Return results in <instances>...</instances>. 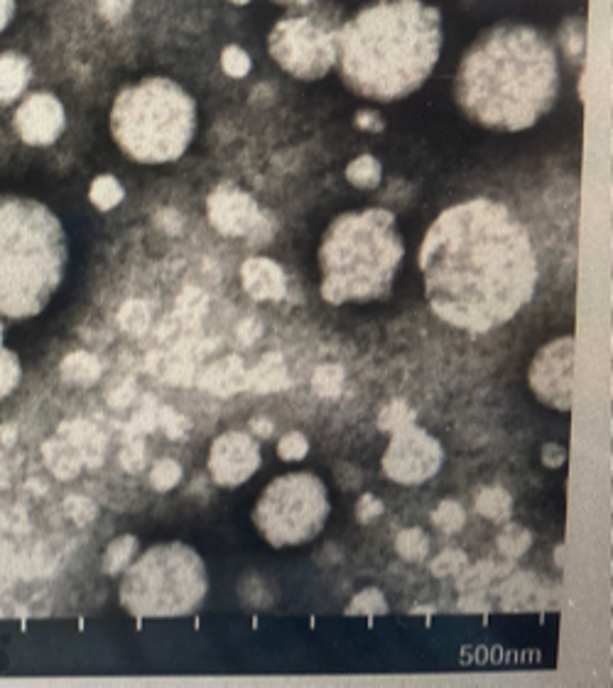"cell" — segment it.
Returning a JSON list of instances; mask_svg holds the SVG:
<instances>
[{
    "label": "cell",
    "instance_id": "8992f818",
    "mask_svg": "<svg viewBox=\"0 0 613 688\" xmlns=\"http://www.w3.org/2000/svg\"><path fill=\"white\" fill-rule=\"evenodd\" d=\"M111 135L141 165L177 162L196 135V101L177 81L147 76L115 96Z\"/></svg>",
    "mask_w": 613,
    "mask_h": 688
},
{
    "label": "cell",
    "instance_id": "7dc6e473",
    "mask_svg": "<svg viewBox=\"0 0 613 688\" xmlns=\"http://www.w3.org/2000/svg\"><path fill=\"white\" fill-rule=\"evenodd\" d=\"M351 473H354V469H339V473H337V478H339V483L344 485V487H349V490H356L358 485H361V475H354L351 478Z\"/></svg>",
    "mask_w": 613,
    "mask_h": 688
},
{
    "label": "cell",
    "instance_id": "b9f144b4",
    "mask_svg": "<svg viewBox=\"0 0 613 688\" xmlns=\"http://www.w3.org/2000/svg\"><path fill=\"white\" fill-rule=\"evenodd\" d=\"M121 463L123 469L129 473H141L143 465H145V451L141 444H131L129 449H123L121 453Z\"/></svg>",
    "mask_w": 613,
    "mask_h": 688
},
{
    "label": "cell",
    "instance_id": "e575fe53",
    "mask_svg": "<svg viewBox=\"0 0 613 688\" xmlns=\"http://www.w3.org/2000/svg\"><path fill=\"white\" fill-rule=\"evenodd\" d=\"M530 544H533V534H530L525 527H518V524H508V527L501 532L499 536V550L505 556H523Z\"/></svg>",
    "mask_w": 613,
    "mask_h": 688
},
{
    "label": "cell",
    "instance_id": "4fadbf2b",
    "mask_svg": "<svg viewBox=\"0 0 613 688\" xmlns=\"http://www.w3.org/2000/svg\"><path fill=\"white\" fill-rule=\"evenodd\" d=\"M206 212L212 226L228 238L258 236L265 220L256 199L236 186H218L206 202Z\"/></svg>",
    "mask_w": 613,
    "mask_h": 688
},
{
    "label": "cell",
    "instance_id": "ac0fdd59",
    "mask_svg": "<svg viewBox=\"0 0 613 688\" xmlns=\"http://www.w3.org/2000/svg\"><path fill=\"white\" fill-rule=\"evenodd\" d=\"M30 81V64L25 57L0 54V101H16Z\"/></svg>",
    "mask_w": 613,
    "mask_h": 688
},
{
    "label": "cell",
    "instance_id": "6da1fadb",
    "mask_svg": "<svg viewBox=\"0 0 613 688\" xmlns=\"http://www.w3.org/2000/svg\"><path fill=\"white\" fill-rule=\"evenodd\" d=\"M418 265L435 317L469 333L515 319L540 279L530 230L489 196L445 208L425 233Z\"/></svg>",
    "mask_w": 613,
    "mask_h": 688
},
{
    "label": "cell",
    "instance_id": "d4e9b609",
    "mask_svg": "<svg viewBox=\"0 0 613 688\" xmlns=\"http://www.w3.org/2000/svg\"><path fill=\"white\" fill-rule=\"evenodd\" d=\"M396 552L408 564H420L430 554V536L420 527H408L396 536Z\"/></svg>",
    "mask_w": 613,
    "mask_h": 688
},
{
    "label": "cell",
    "instance_id": "83f0119b",
    "mask_svg": "<svg viewBox=\"0 0 613 688\" xmlns=\"http://www.w3.org/2000/svg\"><path fill=\"white\" fill-rule=\"evenodd\" d=\"M206 307H210V299H206L204 291L196 287H187L177 299V314L184 319V324L190 326H196L204 319Z\"/></svg>",
    "mask_w": 613,
    "mask_h": 688
},
{
    "label": "cell",
    "instance_id": "bcb514c9",
    "mask_svg": "<svg viewBox=\"0 0 613 688\" xmlns=\"http://www.w3.org/2000/svg\"><path fill=\"white\" fill-rule=\"evenodd\" d=\"M251 431H256L258 437L268 439V437H273L275 427H273L270 419H265V417H256V419H251Z\"/></svg>",
    "mask_w": 613,
    "mask_h": 688
},
{
    "label": "cell",
    "instance_id": "44dd1931",
    "mask_svg": "<svg viewBox=\"0 0 613 688\" xmlns=\"http://www.w3.org/2000/svg\"><path fill=\"white\" fill-rule=\"evenodd\" d=\"M64 429H69L64 431V434L69 439V444L79 451L81 461H84L86 465H99L103 459V439L99 431L86 422H74Z\"/></svg>",
    "mask_w": 613,
    "mask_h": 688
},
{
    "label": "cell",
    "instance_id": "5b68a950",
    "mask_svg": "<svg viewBox=\"0 0 613 688\" xmlns=\"http://www.w3.org/2000/svg\"><path fill=\"white\" fill-rule=\"evenodd\" d=\"M405 260V243L388 208L337 216L319 245L321 299L331 307L386 299Z\"/></svg>",
    "mask_w": 613,
    "mask_h": 688
},
{
    "label": "cell",
    "instance_id": "3957f363",
    "mask_svg": "<svg viewBox=\"0 0 613 688\" xmlns=\"http://www.w3.org/2000/svg\"><path fill=\"white\" fill-rule=\"evenodd\" d=\"M442 13L422 0H376L339 28L337 69L356 96L408 99L442 57Z\"/></svg>",
    "mask_w": 613,
    "mask_h": 688
},
{
    "label": "cell",
    "instance_id": "d6986e66",
    "mask_svg": "<svg viewBox=\"0 0 613 688\" xmlns=\"http://www.w3.org/2000/svg\"><path fill=\"white\" fill-rule=\"evenodd\" d=\"M44 461H48L50 471L57 478H62V481H72V478L81 473V465H84L79 451L62 439H52L44 444Z\"/></svg>",
    "mask_w": 613,
    "mask_h": 688
},
{
    "label": "cell",
    "instance_id": "d6a6232c",
    "mask_svg": "<svg viewBox=\"0 0 613 688\" xmlns=\"http://www.w3.org/2000/svg\"><path fill=\"white\" fill-rule=\"evenodd\" d=\"M182 483V465L172 459H162L153 465L150 471V485H153L157 493H170L172 487H177Z\"/></svg>",
    "mask_w": 613,
    "mask_h": 688
},
{
    "label": "cell",
    "instance_id": "74e56055",
    "mask_svg": "<svg viewBox=\"0 0 613 688\" xmlns=\"http://www.w3.org/2000/svg\"><path fill=\"white\" fill-rule=\"evenodd\" d=\"M64 510H67V515L72 517L76 524H89V522H94L96 520V505L91 503V500H86V497H81V495H74V497H69L67 503H64Z\"/></svg>",
    "mask_w": 613,
    "mask_h": 688
},
{
    "label": "cell",
    "instance_id": "7402d4cb",
    "mask_svg": "<svg viewBox=\"0 0 613 688\" xmlns=\"http://www.w3.org/2000/svg\"><path fill=\"white\" fill-rule=\"evenodd\" d=\"M137 554V540L133 534H123L119 540H113L106 546V554H103V574L119 576L125 568L133 564V558Z\"/></svg>",
    "mask_w": 613,
    "mask_h": 688
},
{
    "label": "cell",
    "instance_id": "60d3db41",
    "mask_svg": "<svg viewBox=\"0 0 613 688\" xmlns=\"http://www.w3.org/2000/svg\"><path fill=\"white\" fill-rule=\"evenodd\" d=\"M464 566H467V554L459 552V550H449L445 554H439V558H435L432 574L435 576H449V574H454V571L464 568Z\"/></svg>",
    "mask_w": 613,
    "mask_h": 688
},
{
    "label": "cell",
    "instance_id": "ba28073f",
    "mask_svg": "<svg viewBox=\"0 0 613 688\" xmlns=\"http://www.w3.org/2000/svg\"><path fill=\"white\" fill-rule=\"evenodd\" d=\"M331 515L329 490L315 473H287L263 490L253 522L275 550L303 546L321 534Z\"/></svg>",
    "mask_w": 613,
    "mask_h": 688
},
{
    "label": "cell",
    "instance_id": "4316f807",
    "mask_svg": "<svg viewBox=\"0 0 613 688\" xmlns=\"http://www.w3.org/2000/svg\"><path fill=\"white\" fill-rule=\"evenodd\" d=\"M119 326L131 336H143L150 326V307L141 299L125 301L119 311Z\"/></svg>",
    "mask_w": 613,
    "mask_h": 688
},
{
    "label": "cell",
    "instance_id": "603a6c76",
    "mask_svg": "<svg viewBox=\"0 0 613 688\" xmlns=\"http://www.w3.org/2000/svg\"><path fill=\"white\" fill-rule=\"evenodd\" d=\"M477 512L491 522H505L513 512V497L503 487H483L477 495Z\"/></svg>",
    "mask_w": 613,
    "mask_h": 688
},
{
    "label": "cell",
    "instance_id": "836d02e7",
    "mask_svg": "<svg viewBox=\"0 0 613 688\" xmlns=\"http://www.w3.org/2000/svg\"><path fill=\"white\" fill-rule=\"evenodd\" d=\"M22 378L20 360L13 351L0 346V400H6L10 392H13Z\"/></svg>",
    "mask_w": 613,
    "mask_h": 688
},
{
    "label": "cell",
    "instance_id": "681fc988",
    "mask_svg": "<svg viewBox=\"0 0 613 688\" xmlns=\"http://www.w3.org/2000/svg\"><path fill=\"white\" fill-rule=\"evenodd\" d=\"M231 3H236V6H248L251 0H231Z\"/></svg>",
    "mask_w": 613,
    "mask_h": 688
},
{
    "label": "cell",
    "instance_id": "277c9868",
    "mask_svg": "<svg viewBox=\"0 0 613 688\" xmlns=\"http://www.w3.org/2000/svg\"><path fill=\"white\" fill-rule=\"evenodd\" d=\"M67 263L60 216L30 196L0 194V317L22 321L48 309Z\"/></svg>",
    "mask_w": 613,
    "mask_h": 688
},
{
    "label": "cell",
    "instance_id": "ee69618b",
    "mask_svg": "<svg viewBox=\"0 0 613 688\" xmlns=\"http://www.w3.org/2000/svg\"><path fill=\"white\" fill-rule=\"evenodd\" d=\"M356 127H361V131L380 133L384 131V121H380V115L374 111H361V113H356Z\"/></svg>",
    "mask_w": 613,
    "mask_h": 688
},
{
    "label": "cell",
    "instance_id": "e0dca14e",
    "mask_svg": "<svg viewBox=\"0 0 613 688\" xmlns=\"http://www.w3.org/2000/svg\"><path fill=\"white\" fill-rule=\"evenodd\" d=\"M246 388L256 394H273V392H283L285 388H290L283 356L280 353L263 356V360H258V366L248 372Z\"/></svg>",
    "mask_w": 613,
    "mask_h": 688
},
{
    "label": "cell",
    "instance_id": "c3c4849f",
    "mask_svg": "<svg viewBox=\"0 0 613 688\" xmlns=\"http://www.w3.org/2000/svg\"><path fill=\"white\" fill-rule=\"evenodd\" d=\"M273 3L285 6V8H309V6L319 3V0H273Z\"/></svg>",
    "mask_w": 613,
    "mask_h": 688
},
{
    "label": "cell",
    "instance_id": "4dcf8cb0",
    "mask_svg": "<svg viewBox=\"0 0 613 688\" xmlns=\"http://www.w3.org/2000/svg\"><path fill=\"white\" fill-rule=\"evenodd\" d=\"M390 608H388V600L384 593H380L378 588H366L358 593V596L349 603V608H346V615H364V617H376V615H386Z\"/></svg>",
    "mask_w": 613,
    "mask_h": 688
},
{
    "label": "cell",
    "instance_id": "7a4b0ae2",
    "mask_svg": "<svg viewBox=\"0 0 613 688\" xmlns=\"http://www.w3.org/2000/svg\"><path fill=\"white\" fill-rule=\"evenodd\" d=\"M558 47L530 25L483 30L461 57L454 101L471 123L495 133H520L538 125L560 99Z\"/></svg>",
    "mask_w": 613,
    "mask_h": 688
},
{
    "label": "cell",
    "instance_id": "2e32d148",
    "mask_svg": "<svg viewBox=\"0 0 613 688\" xmlns=\"http://www.w3.org/2000/svg\"><path fill=\"white\" fill-rule=\"evenodd\" d=\"M246 378L248 372L243 368V360L238 356H226L204 370L200 384L218 398H231L246 388Z\"/></svg>",
    "mask_w": 613,
    "mask_h": 688
},
{
    "label": "cell",
    "instance_id": "52a82bcc",
    "mask_svg": "<svg viewBox=\"0 0 613 688\" xmlns=\"http://www.w3.org/2000/svg\"><path fill=\"white\" fill-rule=\"evenodd\" d=\"M210 593V571L190 544H155L123 571L119 598L133 617H182Z\"/></svg>",
    "mask_w": 613,
    "mask_h": 688
},
{
    "label": "cell",
    "instance_id": "8fae6325",
    "mask_svg": "<svg viewBox=\"0 0 613 688\" xmlns=\"http://www.w3.org/2000/svg\"><path fill=\"white\" fill-rule=\"evenodd\" d=\"M535 398L550 410L570 412L574 394V338L562 336L542 346L528 370Z\"/></svg>",
    "mask_w": 613,
    "mask_h": 688
},
{
    "label": "cell",
    "instance_id": "f35d334b",
    "mask_svg": "<svg viewBox=\"0 0 613 688\" xmlns=\"http://www.w3.org/2000/svg\"><path fill=\"white\" fill-rule=\"evenodd\" d=\"M384 500H378L374 493H364L356 503V520L361 524H374L384 515Z\"/></svg>",
    "mask_w": 613,
    "mask_h": 688
},
{
    "label": "cell",
    "instance_id": "f546056e",
    "mask_svg": "<svg viewBox=\"0 0 613 688\" xmlns=\"http://www.w3.org/2000/svg\"><path fill=\"white\" fill-rule=\"evenodd\" d=\"M412 422H415V410L405 400H392L378 412V429L388 431V434Z\"/></svg>",
    "mask_w": 613,
    "mask_h": 688
},
{
    "label": "cell",
    "instance_id": "30bf717a",
    "mask_svg": "<svg viewBox=\"0 0 613 688\" xmlns=\"http://www.w3.org/2000/svg\"><path fill=\"white\" fill-rule=\"evenodd\" d=\"M442 463L445 446L439 439L412 422L392 431L380 469L398 485H422L442 471Z\"/></svg>",
    "mask_w": 613,
    "mask_h": 688
},
{
    "label": "cell",
    "instance_id": "8d00e7d4",
    "mask_svg": "<svg viewBox=\"0 0 613 688\" xmlns=\"http://www.w3.org/2000/svg\"><path fill=\"white\" fill-rule=\"evenodd\" d=\"M222 66L228 76L241 79L251 72V57L236 44H228L222 54Z\"/></svg>",
    "mask_w": 613,
    "mask_h": 688
},
{
    "label": "cell",
    "instance_id": "f1b7e54d",
    "mask_svg": "<svg viewBox=\"0 0 613 688\" xmlns=\"http://www.w3.org/2000/svg\"><path fill=\"white\" fill-rule=\"evenodd\" d=\"M341 384H344V368L341 366H334V363H327V366H319L315 370V376H311V390H315L319 398H337V394L341 392Z\"/></svg>",
    "mask_w": 613,
    "mask_h": 688
},
{
    "label": "cell",
    "instance_id": "f6af8a7d",
    "mask_svg": "<svg viewBox=\"0 0 613 688\" xmlns=\"http://www.w3.org/2000/svg\"><path fill=\"white\" fill-rule=\"evenodd\" d=\"M16 16V0H0V32H6V28L13 22Z\"/></svg>",
    "mask_w": 613,
    "mask_h": 688
},
{
    "label": "cell",
    "instance_id": "7c38bea8",
    "mask_svg": "<svg viewBox=\"0 0 613 688\" xmlns=\"http://www.w3.org/2000/svg\"><path fill=\"white\" fill-rule=\"evenodd\" d=\"M260 469V446L246 431H224L210 449V473L216 485L238 487Z\"/></svg>",
    "mask_w": 613,
    "mask_h": 688
},
{
    "label": "cell",
    "instance_id": "9c48e42d",
    "mask_svg": "<svg viewBox=\"0 0 613 688\" xmlns=\"http://www.w3.org/2000/svg\"><path fill=\"white\" fill-rule=\"evenodd\" d=\"M341 10L319 6L275 22L268 50L275 64L299 81H317L337 66Z\"/></svg>",
    "mask_w": 613,
    "mask_h": 688
},
{
    "label": "cell",
    "instance_id": "ab89813d",
    "mask_svg": "<svg viewBox=\"0 0 613 688\" xmlns=\"http://www.w3.org/2000/svg\"><path fill=\"white\" fill-rule=\"evenodd\" d=\"M160 422H162V427H165V431H167V437H170V439L187 437V434H190V429H192L190 419H187V417H182V414H177L175 410H170V407H165V410H160Z\"/></svg>",
    "mask_w": 613,
    "mask_h": 688
},
{
    "label": "cell",
    "instance_id": "1f68e13d",
    "mask_svg": "<svg viewBox=\"0 0 613 688\" xmlns=\"http://www.w3.org/2000/svg\"><path fill=\"white\" fill-rule=\"evenodd\" d=\"M464 522H467V512L457 503V500H445V503H439L437 510L432 512V524L447 534L459 532L461 527H464Z\"/></svg>",
    "mask_w": 613,
    "mask_h": 688
},
{
    "label": "cell",
    "instance_id": "7bdbcfd3",
    "mask_svg": "<svg viewBox=\"0 0 613 688\" xmlns=\"http://www.w3.org/2000/svg\"><path fill=\"white\" fill-rule=\"evenodd\" d=\"M540 461L542 465H548V469H560L566 461V449L560 444H545L540 451Z\"/></svg>",
    "mask_w": 613,
    "mask_h": 688
},
{
    "label": "cell",
    "instance_id": "5bb4252c",
    "mask_svg": "<svg viewBox=\"0 0 613 688\" xmlns=\"http://www.w3.org/2000/svg\"><path fill=\"white\" fill-rule=\"evenodd\" d=\"M67 115L60 99L52 93H32L16 111V131L22 143L48 147L64 133Z\"/></svg>",
    "mask_w": 613,
    "mask_h": 688
},
{
    "label": "cell",
    "instance_id": "f907efd6",
    "mask_svg": "<svg viewBox=\"0 0 613 688\" xmlns=\"http://www.w3.org/2000/svg\"><path fill=\"white\" fill-rule=\"evenodd\" d=\"M0 343H3V324H0Z\"/></svg>",
    "mask_w": 613,
    "mask_h": 688
},
{
    "label": "cell",
    "instance_id": "ffe728a7",
    "mask_svg": "<svg viewBox=\"0 0 613 688\" xmlns=\"http://www.w3.org/2000/svg\"><path fill=\"white\" fill-rule=\"evenodd\" d=\"M101 360L94 356V353H86V351H74L69 353L62 366H60V372L62 378L67 382L72 384H79V388H89V384L99 382L101 378Z\"/></svg>",
    "mask_w": 613,
    "mask_h": 688
},
{
    "label": "cell",
    "instance_id": "9a60e30c",
    "mask_svg": "<svg viewBox=\"0 0 613 688\" xmlns=\"http://www.w3.org/2000/svg\"><path fill=\"white\" fill-rule=\"evenodd\" d=\"M241 283L256 301H277L287 291V277L283 267L270 258H251L243 263Z\"/></svg>",
    "mask_w": 613,
    "mask_h": 688
},
{
    "label": "cell",
    "instance_id": "484cf974",
    "mask_svg": "<svg viewBox=\"0 0 613 688\" xmlns=\"http://www.w3.org/2000/svg\"><path fill=\"white\" fill-rule=\"evenodd\" d=\"M123 196L125 192H123L121 182L111 177V174H101V177L91 182L89 199L99 208V212H111V208H115L123 202Z\"/></svg>",
    "mask_w": 613,
    "mask_h": 688
},
{
    "label": "cell",
    "instance_id": "cb8c5ba5",
    "mask_svg": "<svg viewBox=\"0 0 613 688\" xmlns=\"http://www.w3.org/2000/svg\"><path fill=\"white\" fill-rule=\"evenodd\" d=\"M346 179L356 189H376V186H380V179H384V165L374 155H361L349 162Z\"/></svg>",
    "mask_w": 613,
    "mask_h": 688
},
{
    "label": "cell",
    "instance_id": "d590c367",
    "mask_svg": "<svg viewBox=\"0 0 613 688\" xmlns=\"http://www.w3.org/2000/svg\"><path fill=\"white\" fill-rule=\"evenodd\" d=\"M309 453V441L303 431H287V434L277 441V456L283 461H303Z\"/></svg>",
    "mask_w": 613,
    "mask_h": 688
}]
</instances>
